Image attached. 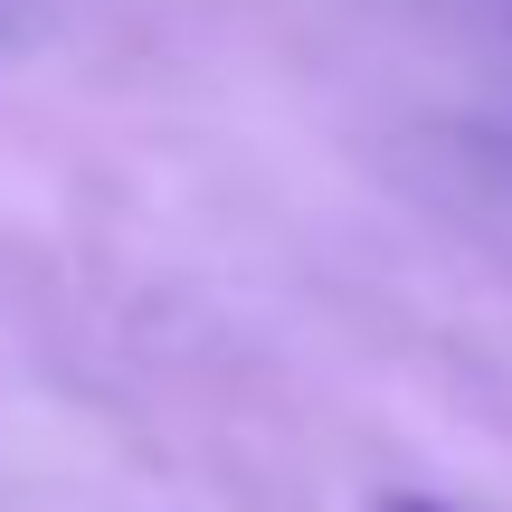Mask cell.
Listing matches in <instances>:
<instances>
[{
	"label": "cell",
	"instance_id": "6da1fadb",
	"mask_svg": "<svg viewBox=\"0 0 512 512\" xmlns=\"http://www.w3.org/2000/svg\"><path fill=\"white\" fill-rule=\"evenodd\" d=\"M370 512H465V503H446V494H380Z\"/></svg>",
	"mask_w": 512,
	"mask_h": 512
}]
</instances>
